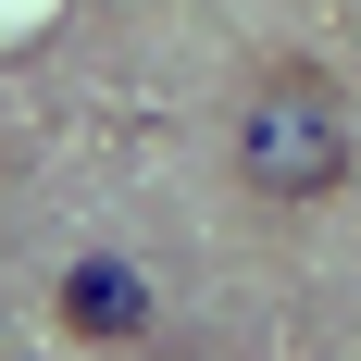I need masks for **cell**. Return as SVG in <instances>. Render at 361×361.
<instances>
[{"instance_id": "cell-1", "label": "cell", "mask_w": 361, "mask_h": 361, "mask_svg": "<svg viewBox=\"0 0 361 361\" xmlns=\"http://www.w3.org/2000/svg\"><path fill=\"white\" fill-rule=\"evenodd\" d=\"M224 162H237V187L250 200H336L361 162V125H349V87H336L324 63H262L250 87H237V112H224Z\"/></svg>"}, {"instance_id": "cell-2", "label": "cell", "mask_w": 361, "mask_h": 361, "mask_svg": "<svg viewBox=\"0 0 361 361\" xmlns=\"http://www.w3.org/2000/svg\"><path fill=\"white\" fill-rule=\"evenodd\" d=\"M50 312H63V336H87V349H125V336H149V274L112 262V250H87Z\"/></svg>"}]
</instances>
